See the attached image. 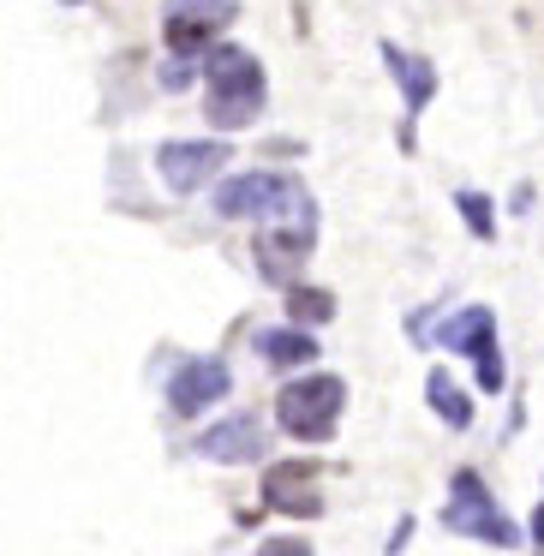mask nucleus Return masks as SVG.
I'll list each match as a JSON object with an SVG mask.
<instances>
[{"label": "nucleus", "mask_w": 544, "mask_h": 556, "mask_svg": "<svg viewBox=\"0 0 544 556\" xmlns=\"http://www.w3.org/2000/svg\"><path fill=\"white\" fill-rule=\"evenodd\" d=\"M204 78H210V90H204L210 121H216L222 132L252 126V114L264 109V66H257L245 49H210Z\"/></svg>", "instance_id": "obj_1"}, {"label": "nucleus", "mask_w": 544, "mask_h": 556, "mask_svg": "<svg viewBox=\"0 0 544 556\" xmlns=\"http://www.w3.org/2000/svg\"><path fill=\"white\" fill-rule=\"evenodd\" d=\"M341 407H347V383H341V377H329V371L300 377V383H288L276 395L281 431L300 437V443H329V437H336Z\"/></svg>", "instance_id": "obj_2"}, {"label": "nucleus", "mask_w": 544, "mask_h": 556, "mask_svg": "<svg viewBox=\"0 0 544 556\" xmlns=\"http://www.w3.org/2000/svg\"><path fill=\"white\" fill-rule=\"evenodd\" d=\"M216 210L228 222H245V216H300L305 192L293 180H281V174H233V180L216 186Z\"/></svg>", "instance_id": "obj_3"}, {"label": "nucleus", "mask_w": 544, "mask_h": 556, "mask_svg": "<svg viewBox=\"0 0 544 556\" xmlns=\"http://www.w3.org/2000/svg\"><path fill=\"white\" fill-rule=\"evenodd\" d=\"M443 527L448 532H467V539H484V544H520V532L508 527V515L491 503V491L479 484V472H455V491H448Z\"/></svg>", "instance_id": "obj_4"}, {"label": "nucleus", "mask_w": 544, "mask_h": 556, "mask_svg": "<svg viewBox=\"0 0 544 556\" xmlns=\"http://www.w3.org/2000/svg\"><path fill=\"white\" fill-rule=\"evenodd\" d=\"M443 348L472 353L479 383L484 389H503V353H496V317H491V305H467V312L448 317V324H443Z\"/></svg>", "instance_id": "obj_5"}, {"label": "nucleus", "mask_w": 544, "mask_h": 556, "mask_svg": "<svg viewBox=\"0 0 544 556\" xmlns=\"http://www.w3.org/2000/svg\"><path fill=\"white\" fill-rule=\"evenodd\" d=\"M305 252H312V210H300V216H281L269 233H257V269H264L269 281H281V288L300 276Z\"/></svg>", "instance_id": "obj_6"}, {"label": "nucleus", "mask_w": 544, "mask_h": 556, "mask_svg": "<svg viewBox=\"0 0 544 556\" xmlns=\"http://www.w3.org/2000/svg\"><path fill=\"white\" fill-rule=\"evenodd\" d=\"M228 389H233V377L222 359H186L180 371L168 377V407L180 413V419H198V413L216 407Z\"/></svg>", "instance_id": "obj_7"}, {"label": "nucleus", "mask_w": 544, "mask_h": 556, "mask_svg": "<svg viewBox=\"0 0 544 556\" xmlns=\"http://www.w3.org/2000/svg\"><path fill=\"white\" fill-rule=\"evenodd\" d=\"M222 168H228V144H162L156 150V174L168 180V192H198Z\"/></svg>", "instance_id": "obj_8"}, {"label": "nucleus", "mask_w": 544, "mask_h": 556, "mask_svg": "<svg viewBox=\"0 0 544 556\" xmlns=\"http://www.w3.org/2000/svg\"><path fill=\"white\" fill-rule=\"evenodd\" d=\"M264 503L281 508V515H317L324 496H317V467L312 460H281V467L264 472Z\"/></svg>", "instance_id": "obj_9"}, {"label": "nucleus", "mask_w": 544, "mask_h": 556, "mask_svg": "<svg viewBox=\"0 0 544 556\" xmlns=\"http://www.w3.org/2000/svg\"><path fill=\"white\" fill-rule=\"evenodd\" d=\"M198 455H204V460H222V467H240V460H257V455H264V431H257L252 413H233V419L210 425V431L198 437Z\"/></svg>", "instance_id": "obj_10"}, {"label": "nucleus", "mask_w": 544, "mask_h": 556, "mask_svg": "<svg viewBox=\"0 0 544 556\" xmlns=\"http://www.w3.org/2000/svg\"><path fill=\"white\" fill-rule=\"evenodd\" d=\"M216 30H222V13H174L162 37H168L174 54H204L216 42Z\"/></svg>", "instance_id": "obj_11"}, {"label": "nucleus", "mask_w": 544, "mask_h": 556, "mask_svg": "<svg viewBox=\"0 0 544 556\" xmlns=\"http://www.w3.org/2000/svg\"><path fill=\"white\" fill-rule=\"evenodd\" d=\"M383 61L395 66V78H401V90H407V109L419 114L425 102H431V90H437V73L425 61H413V54H401L395 42H383Z\"/></svg>", "instance_id": "obj_12"}, {"label": "nucleus", "mask_w": 544, "mask_h": 556, "mask_svg": "<svg viewBox=\"0 0 544 556\" xmlns=\"http://www.w3.org/2000/svg\"><path fill=\"white\" fill-rule=\"evenodd\" d=\"M264 359L269 365H305V359H317V341L305 336V329H269V336H264Z\"/></svg>", "instance_id": "obj_13"}, {"label": "nucleus", "mask_w": 544, "mask_h": 556, "mask_svg": "<svg viewBox=\"0 0 544 556\" xmlns=\"http://www.w3.org/2000/svg\"><path fill=\"white\" fill-rule=\"evenodd\" d=\"M425 401H431V407H437V413H443V419H448V425H455V431H467V425H472V401H467V395H460V389H455V383H448V377H443V371H437V377H431V383H425Z\"/></svg>", "instance_id": "obj_14"}, {"label": "nucleus", "mask_w": 544, "mask_h": 556, "mask_svg": "<svg viewBox=\"0 0 544 556\" xmlns=\"http://www.w3.org/2000/svg\"><path fill=\"white\" fill-rule=\"evenodd\" d=\"M288 312H293V324H329V317H336V293H324V288H288Z\"/></svg>", "instance_id": "obj_15"}, {"label": "nucleus", "mask_w": 544, "mask_h": 556, "mask_svg": "<svg viewBox=\"0 0 544 556\" xmlns=\"http://www.w3.org/2000/svg\"><path fill=\"white\" fill-rule=\"evenodd\" d=\"M455 204H460V216H467V228L479 233V240H491V233H496V210H491V198H484V192H460Z\"/></svg>", "instance_id": "obj_16"}, {"label": "nucleus", "mask_w": 544, "mask_h": 556, "mask_svg": "<svg viewBox=\"0 0 544 556\" xmlns=\"http://www.w3.org/2000/svg\"><path fill=\"white\" fill-rule=\"evenodd\" d=\"M264 556H312V544L305 539H276V544H264Z\"/></svg>", "instance_id": "obj_17"}, {"label": "nucleus", "mask_w": 544, "mask_h": 556, "mask_svg": "<svg viewBox=\"0 0 544 556\" xmlns=\"http://www.w3.org/2000/svg\"><path fill=\"white\" fill-rule=\"evenodd\" d=\"M66 7H78V0H66Z\"/></svg>", "instance_id": "obj_18"}]
</instances>
